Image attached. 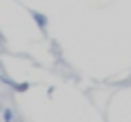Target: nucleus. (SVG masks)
<instances>
[{"instance_id": "f257e3e1", "label": "nucleus", "mask_w": 131, "mask_h": 122, "mask_svg": "<svg viewBox=\"0 0 131 122\" xmlns=\"http://www.w3.org/2000/svg\"><path fill=\"white\" fill-rule=\"evenodd\" d=\"M0 79H2V81H4V84H7V86H11V88H13V90H15V92H26V90H28V88H30V84H26V81H24V84H17V81L9 79L7 75H0Z\"/></svg>"}, {"instance_id": "f03ea898", "label": "nucleus", "mask_w": 131, "mask_h": 122, "mask_svg": "<svg viewBox=\"0 0 131 122\" xmlns=\"http://www.w3.org/2000/svg\"><path fill=\"white\" fill-rule=\"evenodd\" d=\"M30 15H32V21H35V24L39 26L41 30H45V28H47V15H45V13H39V11H32Z\"/></svg>"}, {"instance_id": "7ed1b4c3", "label": "nucleus", "mask_w": 131, "mask_h": 122, "mask_svg": "<svg viewBox=\"0 0 131 122\" xmlns=\"http://www.w3.org/2000/svg\"><path fill=\"white\" fill-rule=\"evenodd\" d=\"M2 120H13V112H11L9 107H7V109L2 112Z\"/></svg>"}, {"instance_id": "20e7f679", "label": "nucleus", "mask_w": 131, "mask_h": 122, "mask_svg": "<svg viewBox=\"0 0 131 122\" xmlns=\"http://www.w3.org/2000/svg\"><path fill=\"white\" fill-rule=\"evenodd\" d=\"M0 118H2V116H0Z\"/></svg>"}]
</instances>
